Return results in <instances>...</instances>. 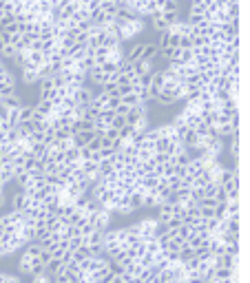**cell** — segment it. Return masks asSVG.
Listing matches in <instances>:
<instances>
[{
    "mask_svg": "<svg viewBox=\"0 0 250 283\" xmlns=\"http://www.w3.org/2000/svg\"><path fill=\"white\" fill-rule=\"evenodd\" d=\"M157 44L155 42H135L127 54H124V60H129L131 64L137 62H155L157 60Z\"/></svg>",
    "mask_w": 250,
    "mask_h": 283,
    "instance_id": "cell-1",
    "label": "cell"
},
{
    "mask_svg": "<svg viewBox=\"0 0 250 283\" xmlns=\"http://www.w3.org/2000/svg\"><path fill=\"white\" fill-rule=\"evenodd\" d=\"M144 29H146V20H144V18L131 16V18L127 20V25L120 29V40H122V44L129 42V40H133V38H137V36H142Z\"/></svg>",
    "mask_w": 250,
    "mask_h": 283,
    "instance_id": "cell-2",
    "label": "cell"
},
{
    "mask_svg": "<svg viewBox=\"0 0 250 283\" xmlns=\"http://www.w3.org/2000/svg\"><path fill=\"white\" fill-rule=\"evenodd\" d=\"M149 20H151V27L155 29L157 33H162L180 20V13L177 11H157V13H153Z\"/></svg>",
    "mask_w": 250,
    "mask_h": 283,
    "instance_id": "cell-3",
    "label": "cell"
},
{
    "mask_svg": "<svg viewBox=\"0 0 250 283\" xmlns=\"http://www.w3.org/2000/svg\"><path fill=\"white\" fill-rule=\"evenodd\" d=\"M133 226H135V230H137L139 239H142V241H149V239H153V237H155L157 228H159V221H157L155 217H146V219H142V221L133 223Z\"/></svg>",
    "mask_w": 250,
    "mask_h": 283,
    "instance_id": "cell-4",
    "label": "cell"
},
{
    "mask_svg": "<svg viewBox=\"0 0 250 283\" xmlns=\"http://www.w3.org/2000/svg\"><path fill=\"white\" fill-rule=\"evenodd\" d=\"M111 219H113V213L104 210V208H95L86 221H89L95 230H109L111 228Z\"/></svg>",
    "mask_w": 250,
    "mask_h": 283,
    "instance_id": "cell-5",
    "label": "cell"
},
{
    "mask_svg": "<svg viewBox=\"0 0 250 283\" xmlns=\"http://www.w3.org/2000/svg\"><path fill=\"white\" fill-rule=\"evenodd\" d=\"M18 73H20V80H23V84H27V86H35V84L40 82V71H38V66H33V64L18 66Z\"/></svg>",
    "mask_w": 250,
    "mask_h": 283,
    "instance_id": "cell-6",
    "label": "cell"
},
{
    "mask_svg": "<svg viewBox=\"0 0 250 283\" xmlns=\"http://www.w3.org/2000/svg\"><path fill=\"white\" fill-rule=\"evenodd\" d=\"M0 104H3L7 111H13V109H20L25 102H23V98H20L18 93H13V95H7V98L0 100Z\"/></svg>",
    "mask_w": 250,
    "mask_h": 283,
    "instance_id": "cell-7",
    "label": "cell"
},
{
    "mask_svg": "<svg viewBox=\"0 0 250 283\" xmlns=\"http://www.w3.org/2000/svg\"><path fill=\"white\" fill-rule=\"evenodd\" d=\"M25 199H27V197H25V192L18 188V190H16V192H13V195H11V202H9V210H18V213H20V210H23V208H25Z\"/></svg>",
    "mask_w": 250,
    "mask_h": 283,
    "instance_id": "cell-8",
    "label": "cell"
},
{
    "mask_svg": "<svg viewBox=\"0 0 250 283\" xmlns=\"http://www.w3.org/2000/svg\"><path fill=\"white\" fill-rule=\"evenodd\" d=\"M29 279H31L29 283H51V281H53L47 272H42V274H33V277H29Z\"/></svg>",
    "mask_w": 250,
    "mask_h": 283,
    "instance_id": "cell-9",
    "label": "cell"
},
{
    "mask_svg": "<svg viewBox=\"0 0 250 283\" xmlns=\"http://www.w3.org/2000/svg\"><path fill=\"white\" fill-rule=\"evenodd\" d=\"M5 283H23V279H20L18 274H9V272H7V277H5Z\"/></svg>",
    "mask_w": 250,
    "mask_h": 283,
    "instance_id": "cell-10",
    "label": "cell"
}]
</instances>
